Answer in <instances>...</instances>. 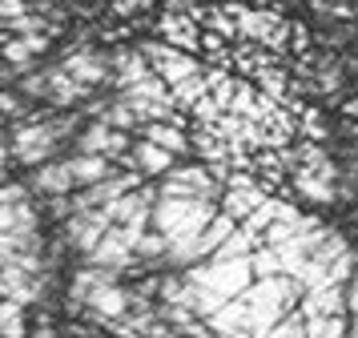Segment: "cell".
Here are the masks:
<instances>
[{"mask_svg": "<svg viewBox=\"0 0 358 338\" xmlns=\"http://www.w3.org/2000/svg\"><path fill=\"white\" fill-rule=\"evenodd\" d=\"M73 117H61V121H17V125L8 129V137H13V161L24 165V169H41V165H49L57 161V145L65 141L69 133H73Z\"/></svg>", "mask_w": 358, "mask_h": 338, "instance_id": "6da1fadb", "label": "cell"}, {"mask_svg": "<svg viewBox=\"0 0 358 338\" xmlns=\"http://www.w3.org/2000/svg\"><path fill=\"white\" fill-rule=\"evenodd\" d=\"M217 213H222L217 202H201V197H162V202L153 206L149 230H157L165 241L197 238V234H206V225H210Z\"/></svg>", "mask_w": 358, "mask_h": 338, "instance_id": "7a4b0ae2", "label": "cell"}, {"mask_svg": "<svg viewBox=\"0 0 358 338\" xmlns=\"http://www.w3.org/2000/svg\"><path fill=\"white\" fill-rule=\"evenodd\" d=\"M185 282H189V286H201V290H213L217 298L234 302V298H242L258 278H254L250 258H238V262H197V266L185 270Z\"/></svg>", "mask_w": 358, "mask_h": 338, "instance_id": "3957f363", "label": "cell"}, {"mask_svg": "<svg viewBox=\"0 0 358 338\" xmlns=\"http://www.w3.org/2000/svg\"><path fill=\"white\" fill-rule=\"evenodd\" d=\"M137 52L149 61L153 77H162L169 89H178L181 80L201 77V73H206V69L197 64V57H189V52H181V48H173V45H165V41H141Z\"/></svg>", "mask_w": 358, "mask_h": 338, "instance_id": "277c9868", "label": "cell"}, {"mask_svg": "<svg viewBox=\"0 0 358 338\" xmlns=\"http://www.w3.org/2000/svg\"><path fill=\"white\" fill-rule=\"evenodd\" d=\"M162 197H201V202H217L222 197V181L210 174V165H173L165 181L157 185Z\"/></svg>", "mask_w": 358, "mask_h": 338, "instance_id": "5b68a950", "label": "cell"}, {"mask_svg": "<svg viewBox=\"0 0 358 338\" xmlns=\"http://www.w3.org/2000/svg\"><path fill=\"white\" fill-rule=\"evenodd\" d=\"M73 145H77V153H89V157H109V161H121L133 149L129 133L105 125V121H89V125L73 137Z\"/></svg>", "mask_w": 358, "mask_h": 338, "instance_id": "8992f818", "label": "cell"}, {"mask_svg": "<svg viewBox=\"0 0 358 338\" xmlns=\"http://www.w3.org/2000/svg\"><path fill=\"white\" fill-rule=\"evenodd\" d=\"M61 69H65L77 85H85L89 93L101 89L105 80H113V64H109V57L97 52V48H69L65 61H61Z\"/></svg>", "mask_w": 358, "mask_h": 338, "instance_id": "52a82bcc", "label": "cell"}, {"mask_svg": "<svg viewBox=\"0 0 358 338\" xmlns=\"http://www.w3.org/2000/svg\"><path fill=\"white\" fill-rule=\"evenodd\" d=\"M113 230V218H109V209H89V213H73L65 222V241L77 250V254H93L101 246V238Z\"/></svg>", "mask_w": 358, "mask_h": 338, "instance_id": "ba28073f", "label": "cell"}, {"mask_svg": "<svg viewBox=\"0 0 358 338\" xmlns=\"http://www.w3.org/2000/svg\"><path fill=\"white\" fill-rule=\"evenodd\" d=\"M290 185L298 197H306V202H318V206H330L334 197H338V169L326 161L318 169H294L290 174Z\"/></svg>", "mask_w": 358, "mask_h": 338, "instance_id": "9c48e42d", "label": "cell"}, {"mask_svg": "<svg viewBox=\"0 0 358 338\" xmlns=\"http://www.w3.org/2000/svg\"><path fill=\"white\" fill-rule=\"evenodd\" d=\"M29 190L41 193V197H73V193H77V181H73L69 157L49 161V165L33 169V177H29Z\"/></svg>", "mask_w": 358, "mask_h": 338, "instance_id": "30bf717a", "label": "cell"}, {"mask_svg": "<svg viewBox=\"0 0 358 338\" xmlns=\"http://www.w3.org/2000/svg\"><path fill=\"white\" fill-rule=\"evenodd\" d=\"M121 165H129L133 174H141V177H165L173 165H178V157H173V153H165L162 145H153V141L141 137V141L121 157Z\"/></svg>", "mask_w": 358, "mask_h": 338, "instance_id": "8fae6325", "label": "cell"}, {"mask_svg": "<svg viewBox=\"0 0 358 338\" xmlns=\"http://www.w3.org/2000/svg\"><path fill=\"white\" fill-rule=\"evenodd\" d=\"M298 314L302 318H342L346 314V286H318L306 290L302 302H298Z\"/></svg>", "mask_w": 358, "mask_h": 338, "instance_id": "7c38bea8", "label": "cell"}, {"mask_svg": "<svg viewBox=\"0 0 358 338\" xmlns=\"http://www.w3.org/2000/svg\"><path fill=\"white\" fill-rule=\"evenodd\" d=\"M157 36H162L165 45H173V48H181V52H189V57H194L197 48H201V36H206V32L194 24V16L162 13V20H157Z\"/></svg>", "mask_w": 358, "mask_h": 338, "instance_id": "4fadbf2b", "label": "cell"}, {"mask_svg": "<svg viewBox=\"0 0 358 338\" xmlns=\"http://www.w3.org/2000/svg\"><path fill=\"white\" fill-rule=\"evenodd\" d=\"M109 64H113V80H117V89H121V93L153 77L149 61L141 57V52H137V48H117L113 57H109Z\"/></svg>", "mask_w": 358, "mask_h": 338, "instance_id": "5bb4252c", "label": "cell"}, {"mask_svg": "<svg viewBox=\"0 0 358 338\" xmlns=\"http://www.w3.org/2000/svg\"><path fill=\"white\" fill-rule=\"evenodd\" d=\"M141 137L153 141V145H162L165 153H173V157H185V153L194 149L189 133L181 125H173V121H149V125H141Z\"/></svg>", "mask_w": 358, "mask_h": 338, "instance_id": "9a60e30c", "label": "cell"}, {"mask_svg": "<svg viewBox=\"0 0 358 338\" xmlns=\"http://www.w3.org/2000/svg\"><path fill=\"white\" fill-rule=\"evenodd\" d=\"M69 169H73L77 190H89V185H97V181L117 174L109 157H89V153H73V157H69Z\"/></svg>", "mask_w": 358, "mask_h": 338, "instance_id": "2e32d148", "label": "cell"}, {"mask_svg": "<svg viewBox=\"0 0 358 338\" xmlns=\"http://www.w3.org/2000/svg\"><path fill=\"white\" fill-rule=\"evenodd\" d=\"M81 97H89V89L85 85H77V80L69 77L65 69L57 64V69H49V105H77Z\"/></svg>", "mask_w": 358, "mask_h": 338, "instance_id": "e0dca14e", "label": "cell"}, {"mask_svg": "<svg viewBox=\"0 0 358 338\" xmlns=\"http://www.w3.org/2000/svg\"><path fill=\"white\" fill-rule=\"evenodd\" d=\"M36 218L33 202H20V206H0V234H36Z\"/></svg>", "mask_w": 358, "mask_h": 338, "instance_id": "ac0fdd59", "label": "cell"}, {"mask_svg": "<svg viewBox=\"0 0 358 338\" xmlns=\"http://www.w3.org/2000/svg\"><path fill=\"white\" fill-rule=\"evenodd\" d=\"M250 266H254V278H282V254L270 250V246H258L254 258H250Z\"/></svg>", "mask_w": 358, "mask_h": 338, "instance_id": "d6986e66", "label": "cell"}, {"mask_svg": "<svg viewBox=\"0 0 358 338\" xmlns=\"http://www.w3.org/2000/svg\"><path fill=\"white\" fill-rule=\"evenodd\" d=\"M133 254H137V262H157V258H165V254H169V241H165L162 234H157V230H145Z\"/></svg>", "mask_w": 358, "mask_h": 338, "instance_id": "ffe728a7", "label": "cell"}, {"mask_svg": "<svg viewBox=\"0 0 358 338\" xmlns=\"http://www.w3.org/2000/svg\"><path fill=\"white\" fill-rule=\"evenodd\" d=\"M346 326L350 318H310L306 322V338H346Z\"/></svg>", "mask_w": 358, "mask_h": 338, "instance_id": "44dd1931", "label": "cell"}, {"mask_svg": "<svg viewBox=\"0 0 358 338\" xmlns=\"http://www.w3.org/2000/svg\"><path fill=\"white\" fill-rule=\"evenodd\" d=\"M201 24H206V32H217L222 41H229V36H238V20H229L226 8H213V13H201Z\"/></svg>", "mask_w": 358, "mask_h": 338, "instance_id": "7402d4cb", "label": "cell"}, {"mask_svg": "<svg viewBox=\"0 0 358 338\" xmlns=\"http://www.w3.org/2000/svg\"><path fill=\"white\" fill-rule=\"evenodd\" d=\"M270 338H306V318H302L298 310H290V314L270 330Z\"/></svg>", "mask_w": 358, "mask_h": 338, "instance_id": "603a6c76", "label": "cell"}, {"mask_svg": "<svg viewBox=\"0 0 358 338\" xmlns=\"http://www.w3.org/2000/svg\"><path fill=\"white\" fill-rule=\"evenodd\" d=\"M20 16H29V0H0V20L13 24Z\"/></svg>", "mask_w": 358, "mask_h": 338, "instance_id": "cb8c5ba5", "label": "cell"}, {"mask_svg": "<svg viewBox=\"0 0 358 338\" xmlns=\"http://www.w3.org/2000/svg\"><path fill=\"white\" fill-rule=\"evenodd\" d=\"M153 0H113V16H133V13H145Z\"/></svg>", "mask_w": 358, "mask_h": 338, "instance_id": "d4e9b609", "label": "cell"}, {"mask_svg": "<svg viewBox=\"0 0 358 338\" xmlns=\"http://www.w3.org/2000/svg\"><path fill=\"white\" fill-rule=\"evenodd\" d=\"M8 161H13V137L0 129V169H8Z\"/></svg>", "mask_w": 358, "mask_h": 338, "instance_id": "484cf974", "label": "cell"}, {"mask_svg": "<svg viewBox=\"0 0 358 338\" xmlns=\"http://www.w3.org/2000/svg\"><path fill=\"white\" fill-rule=\"evenodd\" d=\"M342 109H346V117H358V97H355V101H346Z\"/></svg>", "mask_w": 358, "mask_h": 338, "instance_id": "4316f807", "label": "cell"}, {"mask_svg": "<svg viewBox=\"0 0 358 338\" xmlns=\"http://www.w3.org/2000/svg\"><path fill=\"white\" fill-rule=\"evenodd\" d=\"M346 69H350V77H358V61H350V64H346Z\"/></svg>", "mask_w": 358, "mask_h": 338, "instance_id": "83f0119b", "label": "cell"}, {"mask_svg": "<svg viewBox=\"0 0 358 338\" xmlns=\"http://www.w3.org/2000/svg\"><path fill=\"white\" fill-rule=\"evenodd\" d=\"M36 4H45V0H36Z\"/></svg>", "mask_w": 358, "mask_h": 338, "instance_id": "f1b7e54d", "label": "cell"}]
</instances>
